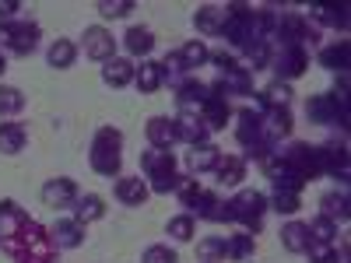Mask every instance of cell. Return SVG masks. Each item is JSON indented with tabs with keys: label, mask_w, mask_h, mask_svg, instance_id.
<instances>
[{
	"label": "cell",
	"mask_w": 351,
	"mask_h": 263,
	"mask_svg": "<svg viewBox=\"0 0 351 263\" xmlns=\"http://www.w3.org/2000/svg\"><path fill=\"white\" fill-rule=\"evenodd\" d=\"M0 249L18 263H53L56 246L53 236L32 221L14 200H0Z\"/></svg>",
	"instance_id": "1"
},
{
	"label": "cell",
	"mask_w": 351,
	"mask_h": 263,
	"mask_svg": "<svg viewBox=\"0 0 351 263\" xmlns=\"http://www.w3.org/2000/svg\"><path fill=\"white\" fill-rule=\"evenodd\" d=\"M267 162L278 165L288 175H295V179H302V183L316 179V175L324 172L319 168V148H313V144H291V148H285V151H274Z\"/></svg>",
	"instance_id": "2"
},
{
	"label": "cell",
	"mask_w": 351,
	"mask_h": 263,
	"mask_svg": "<svg viewBox=\"0 0 351 263\" xmlns=\"http://www.w3.org/2000/svg\"><path fill=\"white\" fill-rule=\"evenodd\" d=\"M236 137L239 144L250 151V158H260L267 162L274 155V140L267 137V130H263V120H260V109H243L239 112V127H236Z\"/></svg>",
	"instance_id": "3"
},
{
	"label": "cell",
	"mask_w": 351,
	"mask_h": 263,
	"mask_svg": "<svg viewBox=\"0 0 351 263\" xmlns=\"http://www.w3.org/2000/svg\"><path fill=\"white\" fill-rule=\"evenodd\" d=\"M263 211H267V197L256 190H239L232 200H225V221H239L246 231H260Z\"/></svg>",
	"instance_id": "4"
},
{
	"label": "cell",
	"mask_w": 351,
	"mask_h": 263,
	"mask_svg": "<svg viewBox=\"0 0 351 263\" xmlns=\"http://www.w3.org/2000/svg\"><path fill=\"white\" fill-rule=\"evenodd\" d=\"M123 134L116 127H102L92 140V168L99 175H120V165H123Z\"/></svg>",
	"instance_id": "5"
},
{
	"label": "cell",
	"mask_w": 351,
	"mask_h": 263,
	"mask_svg": "<svg viewBox=\"0 0 351 263\" xmlns=\"http://www.w3.org/2000/svg\"><path fill=\"white\" fill-rule=\"evenodd\" d=\"M141 168L148 172L155 193H169V190L180 186V172H176V155L172 151H162V148L144 151L141 155Z\"/></svg>",
	"instance_id": "6"
},
{
	"label": "cell",
	"mask_w": 351,
	"mask_h": 263,
	"mask_svg": "<svg viewBox=\"0 0 351 263\" xmlns=\"http://www.w3.org/2000/svg\"><path fill=\"white\" fill-rule=\"evenodd\" d=\"M306 116L319 127H344L348 123V99H344V88L330 95H313L306 102Z\"/></svg>",
	"instance_id": "7"
},
{
	"label": "cell",
	"mask_w": 351,
	"mask_h": 263,
	"mask_svg": "<svg viewBox=\"0 0 351 263\" xmlns=\"http://www.w3.org/2000/svg\"><path fill=\"white\" fill-rule=\"evenodd\" d=\"M215 67L221 71V81L215 84L221 95H250V88H253V74L246 67L236 64V56H228V53H215L211 56Z\"/></svg>",
	"instance_id": "8"
},
{
	"label": "cell",
	"mask_w": 351,
	"mask_h": 263,
	"mask_svg": "<svg viewBox=\"0 0 351 263\" xmlns=\"http://www.w3.org/2000/svg\"><path fill=\"white\" fill-rule=\"evenodd\" d=\"M271 42H281V46H306V42H316V28L309 25L306 14L291 11V14H281V18L274 21Z\"/></svg>",
	"instance_id": "9"
},
{
	"label": "cell",
	"mask_w": 351,
	"mask_h": 263,
	"mask_svg": "<svg viewBox=\"0 0 351 263\" xmlns=\"http://www.w3.org/2000/svg\"><path fill=\"white\" fill-rule=\"evenodd\" d=\"M271 67H274L278 81H291V77L306 74L309 53H306V46H281L278 53H271Z\"/></svg>",
	"instance_id": "10"
},
{
	"label": "cell",
	"mask_w": 351,
	"mask_h": 263,
	"mask_svg": "<svg viewBox=\"0 0 351 263\" xmlns=\"http://www.w3.org/2000/svg\"><path fill=\"white\" fill-rule=\"evenodd\" d=\"M176 140H183V144H190V148H197V144H208V127H204V120L197 112H180L176 116Z\"/></svg>",
	"instance_id": "11"
},
{
	"label": "cell",
	"mask_w": 351,
	"mask_h": 263,
	"mask_svg": "<svg viewBox=\"0 0 351 263\" xmlns=\"http://www.w3.org/2000/svg\"><path fill=\"white\" fill-rule=\"evenodd\" d=\"M84 53L92 56V60H112V53H116V39H112V32H106L102 25L84 28Z\"/></svg>",
	"instance_id": "12"
},
{
	"label": "cell",
	"mask_w": 351,
	"mask_h": 263,
	"mask_svg": "<svg viewBox=\"0 0 351 263\" xmlns=\"http://www.w3.org/2000/svg\"><path fill=\"white\" fill-rule=\"evenodd\" d=\"M190 214H197V218H204V221H225V200H221L218 193H211V190L200 186V193L190 200Z\"/></svg>",
	"instance_id": "13"
},
{
	"label": "cell",
	"mask_w": 351,
	"mask_h": 263,
	"mask_svg": "<svg viewBox=\"0 0 351 263\" xmlns=\"http://www.w3.org/2000/svg\"><path fill=\"white\" fill-rule=\"evenodd\" d=\"M200 120H204V127H208V130H221L228 123V102H225V95L218 92L215 84H211L208 102L200 105Z\"/></svg>",
	"instance_id": "14"
},
{
	"label": "cell",
	"mask_w": 351,
	"mask_h": 263,
	"mask_svg": "<svg viewBox=\"0 0 351 263\" xmlns=\"http://www.w3.org/2000/svg\"><path fill=\"white\" fill-rule=\"evenodd\" d=\"M53 246L56 249H77L81 242H84V225L81 221H74V218H60L53 225Z\"/></svg>",
	"instance_id": "15"
},
{
	"label": "cell",
	"mask_w": 351,
	"mask_h": 263,
	"mask_svg": "<svg viewBox=\"0 0 351 263\" xmlns=\"http://www.w3.org/2000/svg\"><path fill=\"white\" fill-rule=\"evenodd\" d=\"M43 200L49 203V208H71V203L77 200L74 179H49V183L43 186Z\"/></svg>",
	"instance_id": "16"
},
{
	"label": "cell",
	"mask_w": 351,
	"mask_h": 263,
	"mask_svg": "<svg viewBox=\"0 0 351 263\" xmlns=\"http://www.w3.org/2000/svg\"><path fill=\"white\" fill-rule=\"evenodd\" d=\"M215 175H218L221 186H239V183L246 179V158H239V155H221L218 165H215Z\"/></svg>",
	"instance_id": "17"
},
{
	"label": "cell",
	"mask_w": 351,
	"mask_h": 263,
	"mask_svg": "<svg viewBox=\"0 0 351 263\" xmlns=\"http://www.w3.org/2000/svg\"><path fill=\"white\" fill-rule=\"evenodd\" d=\"M36 46H39V25H36V21H21V25H14L8 49L18 53V56H28Z\"/></svg>",
	"instance_id": "18"
},
{
	"label": "cell",
	"mask_w": 351,
	"mask_h": 263,
	"mask_svg": "<svg viewBox=\"0 0 351 263\" xmlns=\"http://www.w3.org/2000/svg\"><path fill=\"white\" fill-rule=\"evenodd\" d=\"M319 168L337 175V179H348V151H344V144H324V148H319Z\"/></svg>",
	"instance_id": "19"
},
{
	"label": "cell",
	"mask_w": 351,
	"mask_h": 263,
	"mask_svg": "<svg viewBox=\"0 0 351 263\" xmlns=\"http://www.w3.org/2000/svg\"><path fill=\"white\" fill-rule=\"evenodd\" d=\"M134 74H137V67H134L130 60H120V56L106 60V67H102V81H106L109 88H127V84L134 81Z\"/></svg>",
	"instance_id": "20"
},
{
	"label": "cell",
	"mask_w": 351,
	"mask_h": 263,
	"mask_svg": "<svg viewBox=\"0 0 351 263\" xmlns=\"http://www.w3.org/2000/svg\"><path fill=\"white\" fill-rule=\"evenodd\" d=\"M148 140H152V148L169 151L176 144V123L169 120V116H152L148 120Z\"/></svg>",
	"instance_id": "21"
},
{
	"label": "cell",
	"mask_w": 351,
	"mask_h": 263,
	"mask_svg": "<svg viewBox=\"0 0 351 263\" xmlns=\"http://www.w3.org/2000/svg\"><path fill=\"white\" fill-rule=\"evenodd\" d=\"M260 120H263V130H267V137L274 144H278V137L291 134V112L288 109H260Z\"/></svg>",
	"instance_id": "22"
},
{
	"label": "cell",
	"mask_w": 351,
	"mask_h": 263,
	"mask_svg": "<svg viewBox=\"0 0 351 263\" xmlns=\"http://www.w3.org/2000/svg\"><path fill=\"white\" fill-rule=\"evenodd\" d=\"M319 218H327V221H348L351 218V208H348V193L334 190V193H324V200H319Z\"/></svg>",
	"instance_id": "23"
},
{
	"label": "cell",
	"mask_w": 351,
	"mask_h": 263,
	"mask_svg": "<svg viewBox=\"0 0 351 263\" xmlns=\"http://www.w3.org/2000/svg\"><path fill=\"white\" fill-rule=\"evenodd\" d=\"M208 95H211V84H200V81H193V77H186L180 88H176V99H180V105L190 112L193 105H204L208 102Z\"/></svg>",
	"instance_id": "24"
},
{
	"label": "cell",
	"mask_w": 351,
	"mask_h": 263,
	"mask_svg": "<svg viewBox=\"0 0 351 263\" xmlns=\"http://www.w3.org/2000/svg\"><path fill=\"white\" fill-rule=\"evenodd\" d=\"M193 25H197V32H204V36H221V25H225V8H215V4L200 8V11L193 14Z\"/></svg>",
	"instance_id": "25"
},
{
	"label": "cell",
	"mask_w": 351,
	"mask_h": 263,
	"mask_svg": "<svg viewBox=\"0 0 351 263\" xmlns=\"http://www.w3.org/2000/svg\"><path fill=\"white\" fill-rule=\"evenodd\" d=\"M25 144H28V130L21 123H0V151L18 155V151H25Z\"/></svg>",
	"instance_id": "26"
},
{
	"label": "cell",
	"mask_w": 351,
	"mask_h": 263,
	"mask_svg": "<svg viewBox=\"0 0 351 263\" xmlns=\"http://www.w3.org/2000/svg\"><path fill=\"white\" fill-rule=\"evenodd\" d=\"M116 197H120L123 203H130V208H141V203L148 200V183L134 179V175H127V179H116Z\"/></svg>",
	"instance_id": "27"
},
{
	"label": "cell",
	"mask_w": 351,
	"mask_h": 263,
	"mask_svg": "<svg viewBox=\"0 0 351 263\" xmlns=\"http://www.w3.org/2000/svg\"><path fill=\"white\" fill-rule=\"evenodd\" d=\"M281 242H285L288 253H306V249H309V225L288 221V225L281 228Z\"/></svg>",
	"instance_id": "28"
},
{
	"label": "cell",
	"mask_w": 351,
	"mask_h": 263,
	"mask_svg": "<svg viewBox=\"0 0 351 263\" xmlns=\"http://www.w3.org/2000/svg\"><path fill=\"white\" fill-rule=\"evenodd\" d=\"M218 158H221V148H215V144H197L186 155V165H190V172H208L218 165Z\"/></svg>",
	"instance_id": "29"
},
{
	"label": "cell",
	"mask_w": 351,
	"mask_h": 263,
	"mask_svg": "<svg viewBox=\"0 0 351 263\" xmlns=\"http://www.w3.org/2000/svg\"><path fill=\"white\" fill-rule=\"evenodd\" d=\"M102 214H106V203H102V197L88 193V197H77V200H74V221L88 225V221H99Z\"/></svg>",
	"instance_id": "30"
},
{
	"label": "cell",
	"mask_w": 351,
	"mask_h": 263,
	"mask_svg": "<svg viewBox=\"0 0 351 263\" xmlns=\"http://www.w3.org/2000/svg\"><path fill=\"white\" fill-rule=\"evenodd\" d=\"M176 56H180V64H183V71L190 74L193 67H204V64L211 60V49L204 46L200 39H193V42H186V46H183L180 53H176Z\"/></svg>",
	"instance_id": "31"
},
{
	"label": "cell",
	"mask_w": 351,
	"mask_h": 263,
	"mask_svg": "<svg viewBox=\"0 0 351 263\" xmlns=\"http://www.w3.org/2000/svg\"><path fill=\"white\" fill-rule=\"evenodd\" d=\"M123 42H127V49H130L134 56H148V53L155 49V36L148 32V28H141V25L130 28V32L123 36Z\"/></svg>",
	"instance_id": "32"
},
{
	"label": "cell",
	"mask_w": 351,
	"mask_h": 263,
	"mask_svg": "<svg viewBox=\"0 0 351 263\" xmlns=\"http://www.w3.org/2000/svg\"><path fill=\"white\" fill-rule=\"evenodd\" d=\"M288 99H291L288 84L285 81H274V84H267L260 92V109H288Z\"/></svg>",
	"instance_id": "33"
},
{
	"label": "cell",
	"mask_w": 351,
	"mask_h": 263,
	"mask_svg": "<svg viewBox=\"0 0 351 263\" xmlns=\"http://www.w3.org/2000/svg\"><path fill=\"white\" fill-rule=\"evenodd\" d=\"M74 56H77V49H74V42L71 39H56L53 46H49V67H56V71H64V67H71L74 64Z\"/></svg>",
	"instance_id": "34"
},
{
	"label": "cell",
	"mask_w": 351,
	"mask_h": 263,
	"mask_svg": "<svg viewBox=\"0 0 351 263\" xmlns=\"http://www.w3.org/2000/svg\"><path fill=\"white\" fill-rule=\"evenodd\" d=\"M134 81H137V88H141V92H158L165 77H162V67H158V64L144 60V64H141V71L134 74Z\"/></svg>",
	"instance_id": "35"
},
{
	"label": "cell",
	"mask_w": 351,
	"mask_h": 263,
	"mask_svg": "<svg viewBox=\"0 0 351 263\" xmlns=\"http://www.w3.org/2000/svg\"><path fill=\"white\" fill-rule=\"evenodd\" d=\"M319 67H327V71H344L348 67V42H330L324 53H319Z\"/></svg>",
	"instance_id": "36"
},
{
	"label": "cell",
	"mask_w": 351,
	"mask_h": 263,
	"mask_svg": "<svg viewBox=\"0 0 351 263\" xmlns=\"http://www.w3.org/2000/svg\"><path fill=\"white\" fill-rule=\"evenodd\" d=\"M313 11H316L319 21L330 25V28H348V8L344 4H316Z\"/></svg>",
	"instance_id": "37"
},
{
	"label": "cell",
	"mask_w": 351,
	"mask_h": 263,
	"mask_svg": "<svg viewBox=\"0 0 351 263\" xmlns=\"http://www.w3.org/2000/svg\"><path fill=\"white\" fill-rule=\"evenodd\" d=\"M225 256H232V260H246V256H253V236H250V231L225 239Z\"/></svg>",
	"instance_id": "38"
},
{
	"label": "cell",
	"mask_w": 351,
	"mask_h": 263,
	"mask_svg": "<svg viewBox=\"0 0 351 263\" xmlns=\"http://www.w3.org/2000/svg\"><path fill=\"white\" fill-rule=\"evenodd\" d=\"M21 109H25V95L18 92V88H11V84H0V112L14 116Z\"/></svg>",
	"instance_id": "39"
},
{
	"label": "cell",
	"mask_w": 351,
	"mask_h": 263,
	"mask_svg": "<svg viewBox=\"0 0 351 263\" xmlns=\"http://www.w3.org/2000/svg\"><path fill=\"white\" fill-rule=\"evenodd\" d=\"M197 256H200L204 263H218V260L225 256V239H221V236H211V239L197 242Z\"/></svg>",
	"instance_id": "40"
},
{
	"label": "cell",
	"mask_w": 351,
	"mask_h": 263,
	"mask_svg": "<svg viewBox=\"0 0 351 263\" xmlns=\"http://www.w3.org/2000/svg\"><path fill=\"white\" fill-rule=\"evenodd\" d=\"M306 253H309V263H341L334 242H309Z\"/></svg>",
	"instance_id": "41"
},
{
	"label": "cell",
	"mask_w": 351,
	"mask_h": 263,
	"mask_svg": "<svg viewBox=\"0 0 351 263\" xmlns=\"http://www.w3.org/2000/svg\"><path fill=\"white\" fill-rule=\"evenodd\" d=\"M334 236H337V225L327 218H316L309 225V242H334Z\"/></svg>",
	"instance_id": "42"
},
{
	"label": "cell",
	"mask_w": 351,
	"mask_h": 263,
	"mask_svg": "<svg viewBox=\"0 0 351 263\" xmlns=\"http://www.w3.org/2000/svg\"><path fill=\"white\" fill-rule=\"evenodd\" d=\"M169 236L180 239V242H190L193 239V214H180L169 221Z\"/></svg>",
	"instance_id": "43"
},
{
	"label": "cell",
	"mask_w": 351,
	"mask_h": 263,
	"mask_svg": "<svg viewBox=\"0 0 351 263\" xmlns=\"http://www.w3.org/2000/svg\"><path fill=\"white\" fill-rule=\"evenodd\" d=\"M130 11H134V0H102V4H99L102 18H123Z\"/></svg>",
	"instance_id": "44"
},
{
	"label": "cell",
	"mask_w": 351,
	"mask_h": 263,
	"mask_svg": "<svg viewBox=\"0 0 351 263\" xmlns=\"http://www.w3.org/2000/svg\"><path fill=\"white\" fill-rule=\"evenodd\" d=\"M141 263H180V260H176V253L169 246H148L144 256H141Z\"/></svg>",
	"instance_id": "45"
},
{
	"label": "cell",
	"mask_w": 351,
	"mask_h": 263,
	"mask_svg": "<svg viewBox=\"0 0 351 263\" xmlns=\"http://www.w3.org/2000/svg\"><path fill=\"white\" fill-rule=\"evenodd\" d=\"M299 208H302L299 193H274V211L278 214H295Z\"/></svg>",
	"instance_id": "46"
},
{
	"label": "cell",
	"mask_w": 351,
	"mask_h": 263,
	"mask_svg": "<svg viewBox=\"0 0 351 263\" xmlns=\"http://www.w3.org/2000/svg\"><path fill=\"white\" fill-rule=\"evenodd\" d=\"M14 11H18V0H4V4H0V21L14 18Z\"/></svg>",
	"instance_id": "47"
},
{
	"label": "cell",
	"mask_w": 351,
	"mask_h": 263,
	"mask_svg": "<svg viewBox=\"0 0 351 263\" xmlns=\"http://www.w3.org/2000/svg\"><path fill=\"white\" fill-rule=\"evenodd\" d=\"M11 32H14V25L11 21H0V42H4V46L11 42Z\"/></svg>",
	"instance_id": "48"
},
{
	"label": "cell",
	"mask_w": 351,
	"mask_h": 263,
	"mask_svg": "<svg viewBox=\"0 0 351 263\" xmlns=\"http://www.w3.org/2000/svg\"><path fill=\"white\" fill-rule=\"evenodd\" d=\"M4 71H8V56H4V53H0V74H4Z\"/></svg>",
	"instance_id": "49"
},
{
	"label": "cell",
	"mask_w": 351,
	"mask_h": 263,
	"mask_svg": "<svg viewBox=\"0 0 351 263\" xmlns=\"http://www.w3.org/2000/svg\"><path fill=\"white\" fill-rule=\"evenodd\" d=\"M53 263H56V260H53Z\"/></svg>",
	"instance_id": "50"
}]
</instances>
